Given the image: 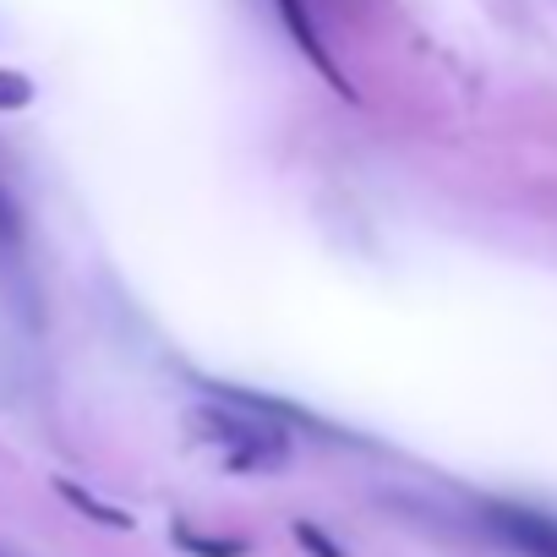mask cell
<instances>
[{"label":"cell","instance_id":"cell-1","mask_svg":"<svg viewBox=\"0 0 557 557\" xmlns=\"http://www.w3.org/2000/svg\"><path fill=\"white\" fill-rule=\"evenodd\" d=\"M197 437L219 443L230 470L240 475H268V470H285L290 465V432H278L273 421L251 416L246 405H213V410H197L191 416Z\"/></svg>","mask_w":557,"mask_h":557},{"label":"cell","instance_id":"cell-2","mask_svg":"<svg viewBox=\"0 0 557 557\" xmlns=\"http://www.w3.org/2000/svg\"><path fill=\"white\" fill-rule=\"evenodd\" d=\"M486 530L519 557H557V519L530 508H486Z\"/></svg>","mask_w":557,"mask_h":557},{"label":"cell","instance_id":"cell-3","mask_svg":"<svg viewBox=\"0 0 557 557\" xmlns=\"http://www.w3.org/2000/svg\"><path fill=\"white\" fill-rule=\"evenodd\" d=\"M181 546L197 552V557H240L246 552L240 541H208V535H191V530H181Z\"/></svg>","mask_w":557,"mask_h":557},{"label":"cell","instance_id":"cell-4","mask_svg":"<svg viewBox=\"0 0 557 557\" xmlns=\"http://www.w3.org/2000/svg\"><path fill=\"white\" fill-rule=\"evenodd\" d=\"M28 77H17V72H0V110H17V104H28Z\"/></svg>","mask_w":557,"mask_h":557},{"label":"cell","instance_id":"cell-5","mask_svg":"<svg viewBox=\"0 0 557 557\" xmlns=\"http://www.w3.org/2000/svg\"><path fill=\"white\" fill-rule=\"evenodd\" d=\"M61 492H66V497H72L77 508H88V513H99L104 524H132V519H126L121 508H104V503H94V497H88V492H77V486H61Z\"/></svg>","mask_w":557,"mask_h":557},{"label":"cell","instance_id":"cell-6","mask_svg":"<svg viewBox=\"0 0 557 557\" xmlns=\"http://www.w3.org/2000/svg\"><path fill=\"white\" fill-rule=\"evenodd\" d=\"M296 535H301V546H312L318 557H345V552H339V546H334V541H329V535H323L318 524H307V519L296 524Z\"/></svg>","mask_w":557,"mask_h":557},{"label":"cell","instance_id":"cell-7","mask_svg":"<svg viewBox=\"0 0 557 557\" xmlns=\"http://www.w3.org/2000/svg\"><path fill=\"white\" fill-rule=\"evenodd\" d=\"M0 557H12V552H0Z\"/></svg>","mask_w":557,"mask_h":557}]
</instances>
